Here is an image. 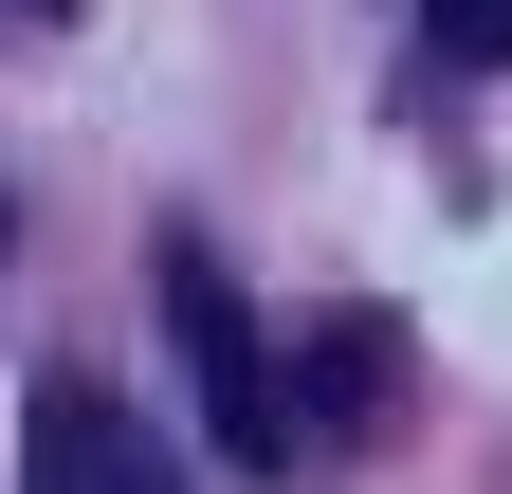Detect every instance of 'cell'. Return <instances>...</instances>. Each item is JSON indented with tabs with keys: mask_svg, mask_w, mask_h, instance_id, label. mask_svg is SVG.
Returning <instances> with one entry per match:
<instances>
[{
	"mask_svg": "<svg viewBox=\"0 0 512 494\" xmlns=\"http://www.w3.org/2000/svg\"><path fill=\"white\" fill-rule=\"evenodd\" d=\"M165 348H183V385H202V440L238 476H293V385H275V348H256L238 275L202 257V238H165Z\"/></svg>",
	"mask_w": 512,
	"mask_h": 494,
	"instance_id": "6da1fadb",
	"label": "cell"
},
{
	"mask_svg": "<svg viewBox=\"0 0 512 494\" xmlns=\"http://www.w3.org/2000/svg\"><path fill=\"white\" fill-rule=\"evenodd\" d=\"M19 494H165V458L110 385H37L19 403Z\"/></svg>",
	"mask_w": 512,
	"mask_h": 494,
	"instance_id": "7a4b0ae2",
	"label": "cell"
},
{
	"mask_svg": "<svg viewBox=\"0 0 512 494\" xmlns=\"http://www.w3.org/2000/svg\"><path fill=\"white\" fill-rule=\"evenodd\" d=\"M439 55H512V0H439Z\"/></svg>",
	"mask_w": 512,
	"mask_h": 494,
	"instance_id": "3957f363",
	"label": "cell"
}]
</instances>
